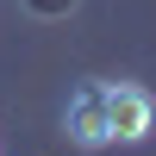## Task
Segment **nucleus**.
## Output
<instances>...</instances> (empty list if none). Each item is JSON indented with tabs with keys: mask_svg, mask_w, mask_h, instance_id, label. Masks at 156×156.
<instances>
[{
	"mask_svg": "<svg viewBox=\"0 0 156 156\" xmlns=\"http://www.w3.org/2000/svg\"><path fill=\"white\" fill-rule=\"evenodd\" d=\"M62 137L75 150H87V156H100L112 144V131H106V81L69 87V100H62Z\"/></svg>",
	"mask_w": 156,
	"mask_h": 156,
	"instance_id": "f257e3e1",
	"label": "nucleus"
},
{
	"mask_svg": "<svg viewBox=\"0 0 156 156\" xmlns=\"http://www.w3.org/2000/svg\"><path fill=\"white\" fill-rule=\"evenodd\" d=\"M106 131H112V144H150L156 94L144 81H106Z\"/></svg>",
	"mask_w": 156,
	"mask_h": 156,
	"instance_id": "f03ea898",
	"label": "nucleus"
}]
</instances>
